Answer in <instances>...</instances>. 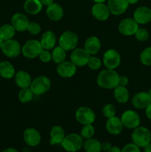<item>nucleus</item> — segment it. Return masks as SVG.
Listing matches in <instances>:
<instances>
[{"label":"nucleus","instance_id":"nucleus-39","mask_svg":"<svg viewBox=\"0 0 151 152\" xmlns=\"http://www.w3.org/2000/svg\"><path fill=\"white\" fill-rule=\"evenodd\" d=\"M38 59L40 61L44 63H47L50 62L52 60V53L50 52L49 50H46V49H43L42 51L40 53L39 56H38Z\"/></svg>","mask_w":151,"mask_h":152},{"label":"nucleus","instance_id":"nucleus-19","mask_svg":"<svg viewBox=\"0 0 151 152\" xmlns=\"http://www.w3.org/2000/svg\"><path fill=\"white\" fill-rule=\"evenodd\" d=\"M133 19L139 25H145L151 22V9L150 7L142 6L135 10Z\"/></svg>","mask_w":151,"mask_h":152},{"label":"nucleus","instance_id":"nucleus-44","mask_svg":"<svg viewBox=\"0 0 151 152\" xmlns=\"http://www.w3.org/2000/svg\"><path fill=\"white\" fill-rule=\"evenodd\" d=\"M40 1H41V3L42 4L43 6L47 7V6H49L50 4H53V3L54 2V0H40Z\"/></svg>","mask_w":151,"mask_h":152},{"label":"nucleus","instance_id":"nucleus-8","mask_svg":"<svg viewBox=\"0 0 151 152\" xmlns=\"http://www.w3.org/2000/svg\"><path fill=\"white\" fill-rule=\"evenodd\" d=\"M102 62L106 68L115 70L121 63V55L115 49H108L104 53Z\"/></svg>","mask_w":151,"mask_h":152},{"label":"nucleus","instance_id":"nucleus-4","mask_svg":"<svg viewBox=\"0 0 151 152\" xmlns=\"http://www.w3.org/2000/svg\"><path fill=\"white\" fill-rule=\"evenodd\" d=\"M78 42V35L71 31H67L62 33L59 39V45L66 51H72L76 48Z\"/></svg>","mask_w":151,"mask_h":152},{"label":"nucleus","instance_id":"nucleus-12","mask_svg":"<svg viewBox=\"0 0 151 152\" xmlns=\"http://www.w3.org/2000/svg\"><path fill=\"white\" fill-rule=\"evenodd\" d=\"M90 55L84 48H75L70 53V61L76 67H84L87 65Z\"/></svg>","mask_w":151,"mask_h":152},{"label":"nucleus","instance_id":"nucleus-32","mask_svg":"<svg viewBox=\"0 0 151 152\" xmlns=\"http://www.w3.org/2000/svg\"><path fill=\"white\" fill-rule=\"evenodd\" d=\"M33 93L30 88H21L19 92V99L22 103H28L33 98Z\"/></svg>","mask_w":151,"mask_h":152},{"label":"nucleus","instance_id":"nucleus-43","mask_svg":"<svg viewBox=\"0 0 151 152\" xmlns=\"http://www.w3.org/2000/svg\"><path fill=\"white\" fill-rule=\"evenodd\" d=\"M145 114H146L147 117L151 120V103L145 108Z\"/></svg>","mask_w":151,"mask_h":152},{"label":"nucleus","instance_id":"nucleus-41","mask_svg":"<svg viewBox=\"0 0 151 152\" xmlns=\"http://www.w3.org/2000/svg\"><path fill=\"white\" fill-rule=\"evenodd\" d=\"M129 83V79L127 78L125 76H121L118 78V86H124V87H126V86L128 85Z\"/></svg>","mask_w":151,"mask_h":152},{"label":"nucleus","instance_id":"nucleus-50","mask_svg":"<svg viewBox=\"0 0 151 152\" xmlns=\"http://www.w3.org/2000/svg\"><path fill=\"white\" fill-rule=\"evenodd\" d=\"M3 42H4V40L1 38V37H0V50H1V47H2Z\"/></svg>","mask_w":151,"mask_h":152},{"label":"nucleus","instance_id":"nucleus-31","mask_svg":"<svg viewBox=\"0 0 151 152\" xmlns=\"http://www.w3.org/2000/svg\"><path fill=\"white\" fill-rule=\"evenodd\" d=\"M52 60L58 64L62 63V62L65 61L67 57L66 50H64L60 46H56L52 50Z\"/></svg>","mask_w":151,"mask_h":152},{"label":"nucleus","instance_id":"nucleus-45","mask_svg":"<svg viewBox=\"0 0 151 152\" xmlns=\"http://www.w3.org/2000/svg\"><path fill=\"white\" fill-rule=\"evenodd\" d=\"M107 152H121V149L118 146H112Z\"/></svg>","mask_w":151,"mask_h":152},{"label":"nucleus","instance_id":"nucleus-28","mask_svg":"<svg viewBox=\"0 0 151 152\" xmlns=\"http://www.w3.org/2000/svg\"><path fill=\"white\" fill-rule=\"evenodd\" d=\"M113 95L115 100L121 104H124L128 102L130 98V93L128 89L124 86H118L113 89Z\"/></svg>","mask_w":151,"mask_h":152},{"label":"nucleus","instance_id":"nucleus-20","mask_svg":"<svg viewBox=\"0 0 151 152\" xmlns=\"http://www.w3.org/2000/svg\"><path fill=\"white\" fill-rule=\"evenodd\" d=\"M64 8L61 4L53 2L46 8V14L50 20L53 22L60 21L64 16Z\"/></svg>","mask_w":151,"mask_h":152},{"label":"nucleus","instance_id":"nucleus-36","mask_svg":"<svg viewBox=\"0 0 151 152\" xmlns=\"http://www.w3.org/2000/svg\"><path fill=\"white\" fill-rule=\"evenodd\" d=\"M87 65L89 67L90 69L96 71V70L99 69L101 66H102V61L97 56H90Z\"/></svg>","mask_w":151,"mask_h":152},{"label":"nucleus","instance_id":"nucleus-29","mask_svg":"<svg viewBox=\"0 0 151 152\" xmlns=\"http://www.w3.org/2000/svg\"><path fill=\"white\" fill-rule=\"evenodd\" d=\"M83 148L86 152H101L102 151V142L97 139L92 137L84 141Z\"/></svg>","mask_w":151,"mask_h":152},{"label":"nucleus","instance_id":"nucleus-1","mask_svg":"<svg viewBox=\"0 0 151 152\" xmlns=\"http://www.w3.org/2000/svg\"><path fill=\"white\" fill-rule=\"evenodd\" d=\"M119 75L114 69L106 68L98 74L96 83L99 87L105 89H114L118 86Z\"/></svg>","mask_w":151,"mask_h":152},{"label":"nucleus","instance_id":"nucleus-5","mask_svg":"<svg viewBox=\"0 0 151 152\" xmlns=\"http://www.w3.org/2000/svg\"><path fill=\"white\" fill-rule=\"evenodd\" d=\"M51 87V81L46 76H38L31 83L30 89L36 96H40L47 93Z\"/></svg>","mask_w":151,"mask_h":152},{"label":"nucleus","instance_id":"nucleus-30","mask_svg":"<svg viewBox=\"0 0 151 152\" xmlns=\"http://www.w3.org/2000/svg\"><path fill=\"white\" fill-rule=\"evenodd\" d=\"M16 31L11 24H4L0 27V37L4 41L11 39L14 37Z\"/></svg>","mask_w":151,"mask_h":152},{"label":"nucleus","instance_id":"nucleus-48","mask_svg":"<svg viewBox=\"0 0 151 152\" xmlns=\"http://www.w3.org/2000/svg\"><path fill=\"white\" fill-rule=\"evenodd\" d=\"M139 1V0H127L129 4H136V3H137Z\"/></svg>","mask_w":151,"mask_h":152},{"label":"nucleus","instance_id":"nucleus-40","mask_svg":"<svg viewBox=\"0 0 151 152\" xmlns=\"http://www.w3.org/2000/svg\"><path fill=\"white\" fill-rule=\"evenodd\" d=\"M121 152H141L140 148L133 142L127 143L121 149Z\"/></svg>","mask_w":151,"mask_h":152},{"label":"nucleus","instance_id":"nucleus-2","mask_svg":"<svg viewBox=\"0 0 151 152\" xmlns=\"http://www.w3.org/2000/svg\"><path fill=\"white\" fill-rule=\"evenodd\" d=\"M132 141L139 148H144L151 141V133L149 129L144 126H138L133 129L131 134Z\"/></svg>","mask_w":151,"mask_h":152},{"label":"nucleus","instance_id":"nucleus-26","mask_svg":"<svg viewBox=\"0 0 151 152\" xmlns=\"http://www.w3.org/2000/svg\"><path fill=\"white\" fill-rule=\"evenodd\" d=\"M43 5L40 0H25L24 9L30 15H36L41 11Z\"/></svg>","mask_w":151,"mask_h":152},{"label":"nucleus","instance_id":"nucleus-22","mask_svg":"<svg viewBox=\"0 0 151 152\" xmlns=\"http://www.w3.org/2000/svg\"><path fill=\"white\" fill-rule=\"evenodd\" d=\"M102 44L100 39L95 36L88 37L84 42V48L90 56H95L97 54L100 50Z\"/></svg>","mask_w":151,"mask_h":152},{"label":"nucleus","instance_id":"nucleus-17","mask_svg":"<svg viewBox=\"0 0 151 152\" xmlns=\"http://www.w3.org/2000/svg\"><path fill=\"white\" fill-rule=\"evenodd\" d=\"M107 5L111 14L120 16L127 10L129 3L127 0H107Z\"/></svg>","mask_w":151,"mask_h":152},{"label":"nucleus","instance_id":"nucleus-24","mask_svg":"<svg viewBox=\"0 0 151 152\" xmlns=\"http://www.w3.org/2000/svg\"><path fill=\"white\" fill-rule=\"evenodd\" d=\"M65 132L63 128L60 126H55L51 128L50 131V145L61 144L65 137Z\"/></svg>","mask_w":151,"mask_h":152},{"label":"nucleus","instance_id":"nucleus-10","mask_svg":"<svg viewBox=\"0 0 151 152\" xmlns=\"http://www.w3.org/2000/svg\"><path fill=\"white\" fill-rule=\"evenodd\" d=\"M1 51L9 58H16L22 53V46L20 43L14 39L4 41Z\"/></svg>","mask_w":151,"mask_h":152},{"label":"nucleus","instance_id":"nucleus-37","mask_svg":"<svg viewBox=\"0 0 151 152\" xmlns=\"http://www.w3.org/2000/svg\"><path fill=\"white\" fill-rule=\"evenodd\" d=\"M135 37L139 42H144L149 38V33L144 28H140L137 30L135 34Z\"/></svg>","mask_w":151,"mask_h":152},{"label":"nucleus","instance_id":"nucleus-51","mask_svg":"<svg viewBox=\"0 0 151 152\" xmlns=\"http://www.w3.org/2000/svg\"><path fill=\"white\" fill-rule=\"evenodd\" d=\"M147 93H148V94H149L150 96V97H151V88L150 89L149 91H148V92H147Z\"/></svg>","mask_w":151,"mask_h":152},{"label":"nucleus","instance_id":"nucleus-33","mask_svg":"<svg viewBox=\"0 0 151 152\" xmlns=\"http://www.w3.org/2000/svg\"><path fill=\"white\" fill-rule=\"evenodd\" d=\"M95 134V129L93 127V126L92 124H88V125H84L83 126V128L81 130V133L80 135L81 136V137L83 139H90L93 137Z\"/></svg>","mask_w":151,"mask_h":152},{"label":"nucleus","instance_id":"nucleus-16","mask_svg":"<svg viewBox=\"0 0 151 152\" xmlns=\"http://www.w3.org/2000/svg\"><path fill=\"white\" fill-rule=\"evenodd\" d=\"M23 139L25 143L31 147H36L41 142V137L39 132L34 128H28L23 133Z\"/></svg>","mask_w":151,"mask_h":152},{"label":"nucleus","instance_id":"nucleus-15","mask_svg":"<svg viewBox=\"0 0 151 152\" xmlns=\"http://www.w3.org/2000/svg\"><path fill=\"white\" fill-rule=\"evenodd\" d=\"M10 24L13 25L16 31L24 32L28 30L30 24L29 19L26 15L22 13H16L12 16Z\"/></svg>","mask_w":151,"mask_h":152},{"label":"nucleus","instance_id":"nucleus-6","mask_svg":"<svg viewBox=\"0 0 151 152\" xmlns=\"http://www.w3.org/2000/svg\"><path fill=\"white\" fill-rule=\"evenodd\" d=\"M42 50L43 48L40 41L37 39H30L22 47V53L25 58L32 59L38 57Z\"/></svg>","mask_w":151,"mask_h":152},{"label":"nucleus","instance_id":"nucleus-7","mask_svg":"<svg viewBox=\"0 0 151 152\" xmlns=\"http://www.w3.org/2000/svg\"><path fill=\"white\" fill-rule=\"evenodd\" d=\"M76 120L80 124L88 125L93 124L96 120V114L90 108L87 106L79 107L75 114Z\"/></svg>","mask_w":151,"mask_h":152},{"label":"nucleus","instance_id":"nucleus-47","mask_svg":"<svg viewBox=\"0 0 151 152\" xmlns=\"http://www.w3.org/2000/svg\"><path fill=\"white\" fill-rule=\"evenodd\" d=\"M2 152H19L18 150H16L14 148H7L6 149H4Z\"/></svg>","mask_w":151,"mask_h":152},{"label":"nucleus","instance_id":"nucleus-34","mask_svg":"<svg viewBox=\"0 0 151 152\" xmlns=\"http://www.w3.org/2000/svg\"><path fill=\"white\" fill-rule=\"evenodd\" d=\"M140 61L144 65H151V47L146 48L140 54Z\"/></svg>","mask_w":151,"mask_h":152},{"label":"nucleus","instance_id":"nucleus-23","mask_svg":"<svg viewBox=\"0 0 151 152\" xmlns=\"http://www.w3.org/2000/svg\"><path fill=\"white\" fill-rule=\"evenodd\" d=\"M56 42H57V38L56 34L51 31H47L43 33L40 39V42L43 49L49 50L56 47Z\"/></svg>","mask_w":151,"mask_h":152},{"label":"nucleus","instance_id":"nucleus-21","mask_svg":"<svg viewBox=\"0 0 151 152\" xmlns=\"http://www.w3.org/2000/svg\"><path fill=\"white\" fill-rule=\"evenodd\" d=\"M105 127H106L107 131L113 135H118L119 134H121L124 129V126H123L121 118L116 117V116L108 118L107 120Z\"/></svg>","mask_w":151,"mask_h":152},{"label":"nucleus","instance_id":"nucleus-49","mask_svg":"<svg viewBox=\"0 0 151 152\" xmlns=\"http://www.w3.org/2000/svg\"><path fill=\"white\" fill-rule=\"evenodd\" d=\"M95 3H105L107 0H93Z\"/></svg>","mask_w":151,"mask_h":152},{"label":"nucleus","instance_id":"nucleus-3","mask_svg":"<svg viewBox=\"0 0 151 152\" xmlns=\"http://www.w3.org/2000/svg\"><path fill=\"white\" fill-rule=\"evenodd\" d=\"M84 139L80 134L71 133L65 136V139L61 143L65 150L68 152H76L83 147Z\"/></svg>","mask_w":151,"mask_h":152},{"label":"nucleus","instance_id":"nucleus-11","mask_svg":"<svg viewBox=\"0 0 151 152\" xmlns=\"http://www.w3.org/2000/svg\"><path fill=\"white\" fill-rule=\"evenodd\" d=\"M121 120L124 127L129 129H134L139 126L141 118L139 114L133 110H127L121 116Z\"/></svg>","mask_w":151,"mask_h":152},{"label":"nucleus","instance_id":"nucleus-46","mask_svg":"<svg viewBox=\"0 0 151 152\" xmlns=\"http://www.w3.org/2000/svg\"><path fill=\"white\" fill-rule=\"evenodd\" d=\"M144 152H151V142H150L144 147Z\"/></svg>","mask_w":151,"mask_h":152},{"label":"nucleus","instance_id":"nucleus-35","mask_svg":"<svg viewBox=\"0 0 151 152\" xmlns=\"http://www.w3.org/2000/svg\"><path fill=\"white\" fill-rule=\"evenodd\" d=\"M115 108L114 107L113 105L110 103L105 104L103 107H102V114L103 115L106 117L107 119L110 118V117L115 116Z\"/></svg>","mask_w":151,"mask_h":152},{"label":"nucleus","instance_id":"nucleus-25","mask_svg":"<svg viewBox=\"0 0 151 152\" xmlns=\"http://www.w3.org/2000/svg\"><path fill=\"white\" fill-rule=\"evenodd\" d=\"M14 78L15 83L20 88H30L32 83V78L29 73L22 70L16 73Z\"/></svg>","mask_w":151,"mask_h":152},{"label":"nucleus","instance_id":"nucleus-9","mask_svg":"<svg viewBox=\"0 0 151 152\" xmlns=\"http://www.w3.org/2000/svg\"><path fill=\"white\" fill-rule=\"evenodd\" d=\"M139 28V25L133 18L123 19L120 21L118 25V29L120 34L126 37L135 35Z\"/></svg>","mask_w":151,"mask_h":152},{"label":"nucleus","instance_id":"nucleus-14","mask_svg":"<svg viewBox=\"0 0 151 152\" xmlns=\"http://www.w3.org/2000/svg\"><path fill=\"white\" fill-rule=\"evenodd\" d=\"M92 16L99 21H106L110 16V12L105 3H95L91 8Z\"/></svg>","mask_w":151,"mask_h":152},{"label":"nucleus","instance_id":"nucleus-18","mask_svg":"<svg viewBox=\"0 0 151 152\" xmlns=\"http://www.w3.org/2000/svg\"><path fill=\"white\" fill-rule=\"evenodd\" d=\"M131 103L133 106L137 109H144L151 103V97L147 92H139L133 96Z\"/></svg>","mask_w":151,"mask_h":152},{"label":"nucleus","instance_id":"nucleus-27","mask_svg":"<svg viewBox=\"0 0 151 152\" xmlns=\"http://www.w3.org/2000/svg\"><path fill=\"white\" fill-rule=\"evenodd\" d=\"M16 74L15 68L8 61H2L0 62V76L6 80L14 77Z\"/></svg>","mask_w":151,"mask_h":152},{"label":"nucleus","instance_id":"nucleus-42","mask_svg":"<svg viewBox=\"0 0 151 152\" xmlns=\"http://www.w3.org/2000/svg\"><path fill=\"white\" fill-rule=\"evenodd\" d=\"M112 147L110 142H104L102 143V151L104 152H107L108 150Z\"/></svg>","mask_w":151,"mask_h":152},{"label":"nucleus","instance_id":"nucleus-38","mask_svg":"<svg viewBox=\"0 0 151 152\" xmlns=\"http://www.w3.org/2000/svg\"><path fill=\"white\" fill-rule=\"evenodd\" d=\"M27 31H28L31 35H38L41 32V25L36 22H30Z\"/></svg>","mask_w":151,"mask_h":152},{"label":"nucleus","instance_id":"nucleus-13","mask_svg":"<svg viewBox=\"0 0 151 152\" xmlns=\"http://www.w3.org/2000/svg\"><path fill=\"white\" fill-rule=\"evenodd\" d=\"M77 67L71 61H64L58 64L56 72L62 78H70L76 73Z\"/></svg>","mask_w":151,"mask_h":152}]
</instances>
